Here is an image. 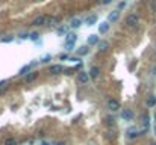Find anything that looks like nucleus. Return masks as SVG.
Listing matches in <instances>:
<instances>
[{
	"label": "nucleus",
	"mask_w": 156,
	"mask_h": 145,
	"mask_svg": "<svg viewBox=\"0 0 156 145\" xmlns=\"http://www.w3.org/2000/svg\"><path fill=\"white\" fill-rule=\"evenodd\" d=\"M96 2H100V0H96Z\"/></svg>",
	"instance_id": "38"
},
{
	"label": "nucleus",
	"mask_w": 156,
	"mask_h": 145,
	"mask_svg": "<svg viewBox=\"0 0 156 145\" xmlns=\"http://www.w3.org/2000/svg\"><path fill=\"white\" fill-rule=\"evenodd\" d=\"M70 26H71V27H74V29L80 27V26H82V21H80V18H73V20H71V23H70Z\"/></svg>",
	"instance_id": "15"
},
{
	"label": "nucleus",
	"mask_w": 156,
	"mask_h": 145,
	"mask_svg": "<svg viewBox=\"0 0 156 145\" xmlns=\"http://www.w3.org/2000/svg\"><path fill=\"white\" fill-rule=\"evenodd\" d=\"M97 47H99L100 51H106V50L109 48V42H108V41H100V42L97 44Z\"/></svg>",
	"instance_id": "12"
},
{
	"label": "nucleus",
	"mask_w": 156,
	"mask_h": 145,
	"mask_svg": "<svg viewBox=\"0 0 156 145\" xmlns=\"http://www.w3.org/2000/svg\"><path fill=\"white\" fill-rule=\"evenodd\" d=\"M42 145H47V144H42Z\"/></svg>",
	"instance_id": "39"
},
{
	"label": "nucleus",
	"mask_w": 156,
	"mask_h": 145,
	"mask_svg": "<svg viewBox=\"0 0 156 145\" xmlns=\"http://www.w3.org/2000/svg\"><path fill=\"white\" fill-rule=\"evenodd\" d=\"M20 38H21V39H26V38H29V33H20Z\"/></svg>",
	"instance_id": "30"
},
{
	"label": "nucleus",
	"mask_w": 156,
	"mask_h": 145,
	"mask_svg": "<svg viewBox=\"0 0 156 145\" xmlns=\"http://www.w3.org/2000/svg\"><path fill=\"white\" fill-rule=\"evenodd\" d=\"M143 121H144V127L147 129V127H149V121H150V118H149L147 115H144V117H143Z\"/></svg>",
	"instance_id": "24"
},
{
	"label": "nucleus",
	"mask_w": 156,
	"mask_h": 145,
	"mask_svg": "<svg viewBox=\"0 0 156 145\" xmlns=\"http://www.w3.org/2000/svg\"><path fill=\"white\" fill-rule=\"evenodd\" d=\"M50 59H52V56H50V54H46V56L42 57V62H49Z\"/></svg>",
	"instance_id": "28"
},
{
	"label": "nucleus",
	"mask_w": 156,
	"mask_h": 145,
	"mask_svg": "<svg viewBox=\"0 0 156 145\" xmlns=\"http://www.w3.org/2000/svg\"><path fill=\"white\" fill-rule=\"evenodd\" d=\"M155 120H156V113H155Z\"/></svg>",
	"instance_id": "37"
},
{
	"label": "nucleus",
	"mask_w": 156,
	"mask_h": 145,
	"mask_svg": "<svg viewBox=\"0 0 156 145\" xmlns=\"http://www.w3.org/2000/svg\"><path fill=\"white\" fill-rule=\"evenodd\" d=\"M150 145H156V142H152V144H150Z\"/></svg>",
	"instance_id": "34"
},
{
	"label": "nucleus",
	"mask_w": 156,
	"mask_h": 145,
	"mask_svg": "<svg viewBox=\"0 0 156 145\" xmlns=\"http://www.w3.org/2000/svg\"><path fill=\"white\" fill-rule=\"evenodd\" d=\"M140 135H141V133H138V132H137V130H133V129H132V130H129V138H137V136H140Z\"/></svg>",
	"instance_id": "22"
},
{
	"label": "nucleus",
	"mask_w": 156,
	"mask_h": 145,
	"mask_svg": "<svg viewBox=\"0 0 156 145\" xmlns=\"http://www.w3.org/2000/svg\"><path fill=\"white\" fill-rule=\"evenodd\" d=\"M155 104H156V98L155 97H150V98L147 100V106H149V107H153Z\"/></svg>",
	"instance_id": "17"
},
{
	"label": "nucleus",
	"mask_w": 156,
	"mask_h": 145,
	"mask_svg": "<svg viewBox=\"0 0 156 145\" xmlns=\"http://www.w3.org/2000/svg\"><path fill=\"white\" fill-rule=\"evenodd\" d=\"M155 135H156V126H155Z\"/></svg>",
	"instance_id": "35"
},
{
	"label": "nucleus",
	"mask_w": 156,
	"mask_h": 145,
	"mask_svg": "<svg viewBox=\"0 0 156 145\" xmlns=\"http://www.w3.org/2000/svg\"><path fill=\"white\" fill-rule=\"evenodd\" d=\"M74 45H76V44H68V42H65V47H67V50H73V48H74Z\"/></svg>",
	"instance_id": "26"
},
{
	"label": "nucleus",
	"mask_w": 156,
	"mask_h": 145,
	"mask_svg": "<svg viewBox=\"0 0 156 145\" xmlns=\"http://www.w3.org/2000/svg\"><path fill=\"white\" fill-rule=\"evenodd\" d=\"M59 59H61V61H65V59H70V57H68V54H67V53H62V54L59 56Z\"/></svg>",
	"instance_id": "27"
},
{
	"label": "nucleus",
	"mask_w": 156,
	"mask_h": 145,
	"mask_svg": "<svg viewBox=\"0 0 156 145\" xmlns=\"http://www.w3.org/2000/svg\"><path fill=\"white\" fill-rule=\"evenodd\" d=\"M29 38H30L32 41H38V38H39V33H38V32H32V33L29 35Z\"/></svg>",
	"instance_id": "18"
},
{
	"label": "nucleus",
	"mask_w": 156,
	"mask_h": 145,
	"mask_svg": "<svg viewBox=\"0 0 156 145\" xmlns=\"http://www.w3.org/2000/svg\"><path fill=\"white\" fill-rule=\"evenodd\" d=\"M36 79V73H27L26 74V82H32Z\"/></svg>",
	"instance_id": "16"
},
{
	"label": "nucleus",
	"mask_w": 156,
	"mask_h": 145,
	"mask_svg": "<svg viewBox=\"0 0 156 145\" xmlns=\"http://www.w3.org/2000/svg\"><path fill=\"white\" fill-rule=\"evenodd\" d=\"M99 74H100V68H99V67H91V70H90V76H91L93 79H97Z\"/></svg>",
	"instance_id": "10"
},
{
	"label": "nucleus",
	"mask_w": 156,
	"mask_h": 145,
	"mask_svg": "<svg viewBox=\"0 0 156 145\" xmlns=\"http://www.w3.org/2000/svg\"><path fill=\"white\" fill-rule=\"evenodd\" d=\"M59 145H65V144H59Z\"/></svg>",
	"instance_id": "36"
},
{
	"label": "nucleus",
	"mask_w": 156,
	"mask_h": 145,
	"mask_svg": "<svg viewBox=\"0 0 156 145\" xmlns=\"http://www.w3.org/2000/svg\"><path fill=\"white\" fill-rule=\"evenodd\" d=\"M109 30V21H103L99 24V33H106Z\"/></svg>",
	"instance_id": "6"
},
{
	"label": "nucleus",
	"mask_w": 156,
	"mask_h": 145,
	"mask_svg": "<svg viewBox=\"0 0 156 145\" xmlns=\"http://www.w3.org/2000/svg\"><path fill=\"white\" fill-rule=\"evenodd\" d=\"M124 6H126V2H121V3H120V5H118V8H120V9H123V8H124Z\"/></svg>",
	"instance_id": "31"
},
{
	"label": "nucleus",
	"mask_w": 156,
	"mask_h": 145,
	"mask_svg": "<svg viewBox=\"0 0 156 145\" xmlns=\"http://www.w3.org/2000/svg\"><path fill=\"white\" fill-rule=\"evenodd\" d=\"M5 145H17V141H15V139H12V138H9V139H6Z\"/></svg>",
	"instance_id": "23"
},
{
	"label": "nucleus",
	"mask_w": 156,
	"mask_h": 145,
	"mask_svg": "<svg viewBox=\"0 0 156 145\" xmlns=\"http://www.w3.org/2000/svg\"><path fill=\"white\" fill-rule=\"evenodd\" d=\"M118 18H120V11H114V12H111V14H109L108 21H117Z\"/></svg>",
	"instance_id": "11"
},
{
	"label": "nucleus",
	"mask_w": 156,
	"mask_h": 145,
	"mask_svg": "<svg viewBox=\"0 0 156 145\" xmlns=\"http://www.w3.org/2000/svg\"><path fill=\"white\" fill-rule=\"evenodd\" d=\"M112 0H103V5H108V3H111Z\"/></svg>",
	"instance_id": "33"
},
{
	"label": "nucleus",
	"mask_w": 156,
	"mask_h": 145,
	"mask_svg": "<svg viewBox=\"0 0 156 145\" xmlns=\"http://www.w3.org/2000/svg\"><path fill=\"white\" fill-rule=\"evenodd\" d=\"M76 39H77L76 33H68L65 36V42H68V44H76Z\"/></svg>",
	"instance_id": "8"
},
{
	"label": "nucleus",
	"mask_w": 156,
	"mask_h": 145,
	"mask_svg": "<svg viewBox=\"0 0 156 145\" xmlns=\"http://www.w3.org/2000/svg\"><path fill=\"white\" fill-rule=\"evenodd\" d=\"M90 77H91V76H90L86 71H79V74H77V82L82 83V85H85V83H88Z\"/></svg>",
	"instance_id": "1"
},
{
	"label": "nucleus",
	"mask_w": 156,
	"mask_h": 145,
	"mask_svg": "<svg viewBox=\"0 0 156 145\" xmlns=\"http://www.w3.org/2000/svg\"><path fill=\"white\" fill-rule=\"evenodd\" d=\"M2 41H3V42H12V41H14V36H12V35H6V36L2 38Z\"/></svg>",
	"instance_id": "19"
},
{
	"label": "nucleus",
	"mask_w": 156,
	"mask_h": 145,
	"mask_svg": "<svg viewBox=\"0 0 156 145\" xmlns=\"http://www.w3.org/2000/svg\"><path fill=\"white\" fill-rule=\"evenodd\" d=\"M121 118H123L124 121H132V120H133V112H132L130 109H124V110L121 112Z\"/></svg>",
	"instance_id": "3"
},
{
	"label": "nucleus",
	"mask_w": 156,
	"mask_h": 145,
	"mask_svg": "<svg viewBox=\"0 0 156 145\" xmlns=\"http://www.w3.org/2000/svg\"><path fill=\"white\" fill-rule=\"evenodd\" d=\"M6 83H8V82H6V80H2V82H0V88H3V86H5V85H6Z\"/></svg>",
	"instance_id": "32"
},
{
	"label": "nucleus",
	"mask_w": 156,
	"mask_h": 145,
	"mask_svg": "<svg viewBox=\"0 0 156 145\" xmlns=\"http://www.w3.org/2000/svg\"><path fill=\"white\" fill-rule=\"evenodd\" d=\"M88 51H90L88 45H82V47L77 48V54H79V56H85V54H88Z\"/></svg>",
	"instance_id": "13"
},
{
	"label": "nucleus",
	"mask_w": 156,
	"mask_h": 145,
	"mask_svg": "<svg viewBox=\"0 0 156 145\" xmlns=\"http://www.w3.org/2000/svg\"><path fill=\"white\" fill-rule=\"evenodd\" d=\"M105 120H106V124H108V126H114V124H115V120H114L112 117H106Z\"/></svg>",
	"instance_id": "21"
},
{
	"label": "nucleus",
	"mask_w": 156,
	"mask_h": 145,
	"mask_svg": "<svg viewBox=\"0 0 156 145\" xmlns=\"http://www.w3.org/2000/svg\"><path fill=\"white\" fill-rule=\"evenodd\" d=\"M29 70H30V65H24V67L20 70V74H27V73H29Z\"/></svg>",
	"instance_id": "20"
},
{
	"label": "nucleus",
	"mask_w": 156,
	"mask_h": 145,
	"mask_svg": "<svg viewBox=\"0 0 156 145\" xmlns=\"http://www.w3.org/2000/svg\"><path fill=\"white\" fill-rule=\"evenodd\" d=\"M137 23H138V15H137V14H130V15H127V18H126V24H127L129 27H133Z\"/></svg>",
	"instance_id": "2"
},
{
	"label": "nucleus",
	"mask_w": 156,
	"mask_h": 145,
	"mask_svg": "<svg viewBox=\"0 0 156 145\" xmlns=\"http://www.w3.org/2000/svg\"><path fill=\"white\" fill-rule=\"evenodd\" d=\"M108 107L112 110V112H117L118 109H120V103L117 101V100H114V98H111L109 101H108Z\"/></svg>",
	"instance_id": "4"
},
{
	"label": "nucleus",
	"mask_w": 156,
	"mask_h": 145,
	"mask_svg": "<svg viewBox=\"0 0 156 145\" xmlns=\"http://www.w3.org/2000/svg\"><path fill=\"white\" fill-rule=\"evenodd\" d=\"M96 21H97V17H96V15H90V17H86V20H85L86 26H93V24H96Z\"/></svg>",
	"instance_id": "14"
},
{
	"label": "nucleus",
	"mask_w": 156,
	"mask_h": 145,
	"mask_svg": "<svg viewBox=\"0 0 156 145\" xmlns=\"http://www.w3.org/2000/svg\"><path fill=\"white\" fill-rule=\"evenodd\" d=\"M49 21H50V23H58V18H56V17H50Z\"/></svg>",
	"instance_id": "29"
},
{
	"label": "nucleus",
	"mask_w": 156,
	"mask_h": 145,
	"mask_svg": "<svg viewBox=\"0 0 156 145\" xmlns=\"http://www.w3.org/2000/svg\"><path fill=\"white\" fill-rule=\"evenodd\" d=\"M64 71V67L62 65H52L50 67V73L52 74H59V73H62Z\"/></svg>",
	"instance_id": "9"
},
{
	"label": "nucleus",
	"mask_w": 156,
	"mask_h": 145,
	"mask_svg": "<svg viewBox=\"0 0 156 145\" xmlns=\"http://www.w3.org/2000/svg\"><path fill=\"white\" fill-rule=\"evenodd\" d=\"M86 42H88V45H97L100 41H99V36H97V35H90L88 39H86Z\"/></svg>",
	"instance_id": "7"
},
{
	"label": "nucleus",
	"mask_w": 156,
	"mask_h": 145,
	"mask_svg": "<svg viewBox=\"0 0 156 145\" xmlns=\"http://www.w3.org/2000/svg\"><path fill=\"white\" fill-rule=\"evenodd\" d=\"M47 23V17H44V15H41V17H38V18H35L33 20V26H44Z\"/></svg>",
	"instance_id": "5"
},
{
	"label": "nucleus",
	"mask_w": 156,
	"mask_h": 145,
	"mask_svg": "<svg viewBox=\"0 0 156 145\" xmlns=\"http://www.w3.org/2000/svg\"><path fill=\"white\" fill-rule=\"evenodd\" d=\"M64 33H67V27H59L58 29V35H64Z\"/></svg>",
	"instance_id": "25"
}]
</instances>
